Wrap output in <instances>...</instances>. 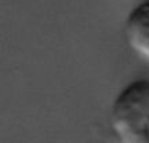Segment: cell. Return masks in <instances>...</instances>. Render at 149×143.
Here are the masks:
<instances>
[{
  "label": "cell",
  "instance_id": "1",
  "mask_svg": "<svg viewBox=\"0 0 149 143\" xmlns=\"http://www.w3.org/2000/svg\"><path fill=\"white\" fill-rule=\"evenodd\" d=\"M110 126L118 143H149V79H136L117 94Z\"/></svg>",
  "mask_w": 149,
  "mask_h": 143
},
{
  "label": "cell",
  "instance_id": "2",
  "mask_svg": "<svg viewBox=\"0 0 149 143\" xmlns=\"http://www.w3.org/2000/svg\"><path fill=\"white\" fill-rule=\"evenodd\" d=\"M124 37L134 54L149 61V0H143L129 12Z\"/></svg>",
  "mask_w": 149,
  "mask_h": 143
}]
</instances>
